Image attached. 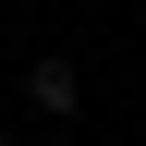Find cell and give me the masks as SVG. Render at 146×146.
<instances>
[{"mask_svg": "<svg viewBox=\"0 0 146 146\" xmlns=\"http://www.w3.org/2000/svg\"><path fill=\"white\" fill-rule=\"evenodd\" d=\"M0 146H12V134H0Z\"/></svg>", "mask_w": 146, "mask_h": 146, "instance_id": "6da1fadb", "label": "cell"}]
</instances>
